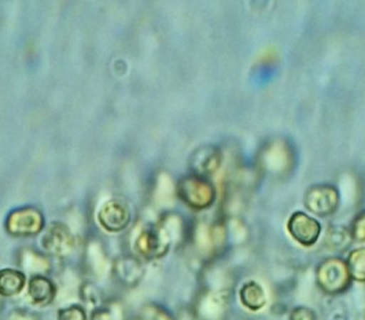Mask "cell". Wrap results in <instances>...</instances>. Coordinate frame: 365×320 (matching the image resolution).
Masks as SVG:
<instances>
[{
    "label": "cell",
    "mask_w": 365,
    "mask_h": 320,
    "mask_svg": "<svg viewBox=\"0 0 365 320\" xmlns=\"http://www.w3.org/2000/svg\"><path fill=\"white\" fill-rule=\"evenodd\" d=\"M9 320H34L31 316H28V315H25V314H22V312H14Z\"/></svg>",
    "instance_id": "21"
},
{
    "label": "cell",
    "mask_w": 365,
    "mask_h": 320,
    "mask_svg": "<svg viewBox=\"0 0 365 320\" xmlns=\"http://www.w3.org/2000/svg\"><path fill=\"white\" fill-rule=\"evenodd\" d=\"M25 286V275L19 270H0V296L13 297L21 293Z\"/></svg>",
    "instance_id": "12"
},
{
    "label": "cell",
    "mask_w": 365,
    "mask_h": 320,
    "mask_svg": "<svg viewBox=\"0 0 365 320\" xmlns=\"http://www.w3.org/2000/svg\"><path fill=\"white\" fill-rule=\"evenodd\" d=\"M287 230L297 244L305 248H311L320 240L323 229L322 223L311 215L295 211L287 220Z\"/></svg>",
    "instance_id": "4"
},
{
    "label": "cell",
    "mask_w": 365,
    "mask_h": 320,
    "mask_svg": "<svg viewBox=\"0 0 365 320\" xmlns=\"http://www.w3.org/2000/svg\"><path fill=\"white\" fill-rule=\"evenodd\" d=\"M145 320H146V319H145Z\"/></svg>",
    "instance_id": "22"
},
{
    "label": "cell",
    "mask_w": 365,
    "mask_h": 320,
    "mask_svg": "<svg viewBox=\"0 0 365 320\" xmlns=\"http://www.w3.org/2000/svg\"><path fill=\"white\" fill-rule=\"evenodd\" d=\"M41 245L51 255L65 256L73 247V237L66 226L62 223H54L44 233Z\"/></svg>",
    "instance_id": "8"
},
{
    "label": "cell",
    "mask_w": 365,
    "mask_h": 320,
    "mask_svg": "<svg viewBox=\"0 0 365 320\" xmlns=\"http://www.w3.org/2000/svg\"><path fill=\"white\" fill-rule=\"evenodd\" d=\"M239 299L242 305L252 312L261 311L267 305V293L264 287L256 281H249L242 284L239 290Z\"/></svg>",
    "instance_id": "10"
},
{
    "label": "cell",
    "mask_w": 365,
    "mask_h": 320,
    "mask_svg": "<svg viewBox=\"0 0 365 320\" xmlns=\"http://www.w3.org/2000/svg\"><path fill=\"white\" fill-rule=\"evenodd\" d=\"M118 274L123 277L124 281L127 282H136L140 279L143 274V268L140 263L135 259H124L118 263Z\"/></svg>",
    "instance_id": "15"
},
{
    "label": "cell",
    "mask_w": 365,
    "mask_h": 320,
    "mask_svg": "<svg viewBox=\"0 0 365 320\" xmlns=\"http://www.w3.org/2000/svg\"><path fill=\"white\" fill-rule=\"evenodd\" d=\"M349 231L354 241L365 242V210L354 216Z\"/></svg>",
    "instance_id": "16"
},
{
    "label": "cell",
    "mask_w": 365,
    "mask_h": 320,
    "mask_svg": "<svg viewBox=\"0 0 365 320\" xmlns=\"http://www.w3.org/2000/svg\"><path fill=\"white\" fill-rule=\"evenodd\" d=\"M341 196L332 185H314L305 195V207L317 216H329L338 210Z\"/></svg>",
    "instance_id": "5"
},
{
    "label": "cell",
    "mask_w": 365,
    "mask_h": 320,
    "mask_svg": "<svg viewBox=\"0 0 365 320\" xmlns=\"http://www.w3.org/2000/svg\"><path fill=\"white\" fill-rule=\"evenodd\" d=\"M178 196L190 208L195 211H203L213 206L217 193L209 178L192 174L179 181Z\"/></svg>",
    "instance_id": "1"
},
{
    "label": "cell",
    "mask_w": 365,
    "mask_h": 320,
    "mask_svg": "<svg viewBox=\"0 0 365 320\" xmlns=\"http://www.w3.org/2000/svg\"><path fill=\"white\" fill-rule=\"evenodd\" d=\"M222 156L216 146H202L197 149L191 158V167L195 176L209 178L213 176L221 166Z\"/></svg>",
    "instance_id": "9"
},
{
    "label": "cell",
    "mask_w": 365,
    "mask_h": 320,
    "mask_svg": "<svg viewBox=\"0 0 365 320\" xmlns=\"http://www.w3.org/2000/svg\"><path fill=\"white\" fill-rule=\"evenodd\" d=\"M29 297L32 302L37 305H48L55 299V284L43 275H35L29 281V289H28Z\"/></svg>",
    "instance_id": "11"
},
{
    "label": "cell",
    "mask_w": 365,
    "mask_h": 320,
    "mask_svg": "<svg viewBox=\"0 0 365 320\" xmlns=\"http://www.w3.org/2000/svg\"><path fill=\"white\" fill-rule=\"evenodd\" d=\"M44 228V218L32 207L19 208L7 216L6 229L13 235H36Z\"/></svg>",
    "instance_id": "6"
},
{
    "label": "cell",
    "mask_w": 365,
    "mask_h": 320,
    "mask_svg": "<svg viewBox=\"0 0 365 320\" xmlns=\"http://www.w3.org/2000/svg\"><path fill=\"white\" fill-rule=\"evenodd\" d=\"M101 226L110 233L123 231L130 222L128 206L120 200H110L102 206L98 213Z\"/></svg>",
    "instance_id": "7"
},
{
    "label": "cell",
    "mask_w": 365,
    "mask_h": 320,
    "mask_svg": "<svg viewBox=\"0 0 365 320\" xmlns=\"http://www.w3.org/2000/svg\"><path fill=\"white\" fill-rule=\"evenodd\" d=\"M351 241H353V238L350 235V231L345 228H341V226L329 228L326 234V245L329 249H335V250L345 249L350 245Z\"/></svg>",
    "instance_id": "14"
},
{
    "label": "cell",
    "mask_w": 365,
    "mask_h": 320,
    "mask_svg": "<svg viewBox=\"0 0 365 320\" xmlns=\"http://www.w3.org/2000/svg\"><path fill=\"white\" fill-rule=\"evenodd\" d=\"M24 266L25 268H28V270H31V271H46V270H48V262L44 259V257H41V256H38L36 253H26L25 255V259H24Z\"/></svg>",
    "instance_id": "17"
},
{
    "label": "cell",
    "mask_w": 365,
    "mask_h": 320,
    "mask_svg": "<svg viewBox=\"0 0 365 320\" xmlns=\"http://www.w3.org/2000/svg\"><path fill=\"white\" fill-rule=\"evenodd\" d=\"M319 287L331 296L345 293L353 282L346 262L341 257H329L323 260L316 271Z\"/></svg>",
    "instance_id": "2"
},
{
    "label": "cell",
    "mask_w": 365,
    "mask_h": 320,
    "mask_svg": "<svg viewBox=\"0 0 365 320\" xmlns=\"http://www.w3.org/2000/svg\"><path fill=\"white\" fill-rule=\"evenodd\" d=\"M290 320H316L313 311L307 306H298L292 309Z\"/></svg>",
    "instance_id": "19"
},
{
    "label": "cell",
    "mask_w": 365,
    "mask_h": 320,
    "mask_svg": "<svg viewBox=\"0 0 365 320\" xmlns=\"http://www.w3.org/2000/svg\"><path fill=\"white\" fill-rule=\"evenodd\" d=\"M58 320H87V315L81 306L71 305L58 312Z\"/></svg>",
    "instance_id": "18"
},
{
    "label": "cell",
    "mask_w": 365,
    "mask_h": 320,
    "mask_svg": "<svg viewBox=\"0 0 365 320\" xmlns=\"http://www.w3.org/2000/svg\"><path fill=\"white\" fill-rule=\"evenodd\" d=\"M91 320H113V318H111L109 311L99 309L92 314Z\"/></svg>",
    "instance_id": "20"
},
{
    "label": "cell",
    "mask_w": 365,
    "mask_h": 320,
    "mask_svg": "<svg viewBox=\"0 0 365 320\" xmlns=\"http://www.w3.org/2000/svg\"><path fill=\"white\" fill-rule=\"evenodd\" d=\"M346 265L353 281L365 282V247L351 250L347 256Z\"/></svg>",
    "instance_id": "13"
},
{
    "label": "cell",
    "mask_w": 365,
    "mask_h": 320,
    "mask_svg": "<svg viewBox=\"0 0 365 320\" xmlns=\"http://www.w3.org/2000/svg\"><path fill=\"white\" fill-rule=\"evenodd\" d=\"M170 244L172 234L165 228V225H160L142 231L135 241V249L139 256L153 260L164 257L169 252Z\"/></svg>",
    "instance_id": "3"
}]
</instances>
